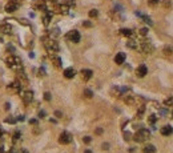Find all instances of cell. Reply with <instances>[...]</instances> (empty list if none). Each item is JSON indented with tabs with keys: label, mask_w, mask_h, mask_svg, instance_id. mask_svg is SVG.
Returning a JSON list of instances; mask_svg holds the SVG:
<instances>
[{
	"label": "cell",
	"mask_w": 173,
	"mask_h": 153,
	"mask_svg": "<svg viewBox=\"0 0 173 153\" xmlns=\"http://www.w3.org/2000/svg\"><path fill=\"white\" fill-rule=\"evenodd\" d=\"M2 133H3V130H2V128H0V137H2Z\"/></svg>",
	"instance_id": "681fc988"
},
{
	"label": "cell",
	"mask_w": 173,
	"mask_h": 153,
	"mask_svg": "<svg viewBox=\"0 0 173 153\" xmlns=\"http://www.w3.org/2000/svg\"><path fill=\"white\" fill-rule=\"evenodd\" d=\"M16 9H17V4H16L15 2H9V3L6 4V11H7V12L11 13V12H15Z\"/></svg>",
	"instance_id": "5bb4252c"
},
{
	"label": "cell",
	"mask_w": 173,
	"mask_h": 153,
	"mask_svg": "<svg viewBox=\"0 0 173 153\" xmlns=\"http://www.w3.org/2000/svg\"><path fill=\"white\" fill-rule=\"evenodd\" d=\"M111 93H112V95H115V96L117 97V96L120 95V89H119V88H113V89L111 91Z\"/></svg>",
	"instance_id": "f1b7e54d"
},
{
	"label": "cell",
	"mask_w": 173,
	"mask_h": 153,
	"mask_svg": "<svg viewBox=\"0 0 173 153\" xmlns=\"http://www.w3.org/2000/svg\"><path fill=\"white\" fill-rule=\"evenodd\" d=\"M11 31H12V27H11L8 23L0 24V32H2V33H7V35H9Z\"/></svg>",
	"instance_id": "7c38bea8"
},
{
	"label": "cell",
	"mask_w": 173,
	"mask_h": 153,
	"mask_svg": "<svg viewBox=\"0 0 173 153\" xmlns=\"http://www.w3.org/2000/svg\"><path fill=\"white\" fill-rule=\"evenodd\" d=\"M125 59H126V56H125V53H123V52H120V53H117L116 56H115V63L116 64H124V61H125Z\"/></svg>",
	"instance_id": "4fadbf2b"
},
{
	"label": "cell",
	"mask_w": 173,
	"mask_h": 153,
	"mask_svg": "<svg viewBox=\"0 0 173 153\" xmlns=\"http://www.w3.org/2000/svg\"><path fill=\"white\" fill-rule=\"evenodd\" d=\"M7 65L9 68H12L13 71H16L17 73H20L21 76H23V64H21L20 59L17 56H9L7 57Z\"/></svg>",
	"instance_id": "6da1fadb"
},
{
	"label": "cell",
	"mask_w": 173,
	"mask_h": 153,
	"mask_svg": "<svg viewBox=\"0 0 173 153\" xmlns=\"http://www.w3.org/2000/svg\"><path fill=\"white\" fill-rule=\"evenodd\" d=\"M143 152L144 153H156V146L152 145V144H148L143 148Z\"/></svg>",
	"instance_id": "2e32d148"
},
{
	"label": "cell",
	"mask_w": 173,
	"mask_h": 153,
	"mask_svg": "<svg viewBox=\"0 0 173 153\" xmlns=\"http://www.w3.org/2000/svg\"><path fill=\"white\" fill-rule=\"evenodd\" d=\"M9 89L15 91V92H20V83L19 81H13L9 84Z\"/></svg>",
	"instance_id": "ac0fdd59"
},
{
	"label": "cell",
	"mask_w": 173,
	"mask_h": 153,
	"mask_svg": "<svg viewBox=\"0 0 173 153\" xmlns=\"http://www.w3.org/2000/svg\"><path fill=\"white\" fill-rule=\"evenodd\" d=\"M149 137H150V132H149L148 129H145V128H141V129H139L137 132L135 133L133 140L137 141V142H144V141H146Z\"/></svg>",
	"instance_id": "7a4b0ae2"
},
{
	"label": "cell",
	"mask_w": 173,
	"mask_h": 153,
	"mask_svg": "<svg viewBox=\"0 0 173 153\" xmlns=\"http://www.w3.org/2000/svg\"><path fill=\"white\" fill-rule=\"evenodd\" d=\"M67 6H68V7H73V6H75V2H73V0H68Z\"/></svg>",
	"instance_id": "74e56055"
},
{
	"label": "cell",
	"mask_w": 173,
	"mask_h": 153,
	"mask_svg": "<svg viewBox=\"0 0 173 153\" xmlns=\"http://www.w3.org/2000/svg\"><path fill=\"white\" fill-rule=\"evenodd\" d=\"M140 35L141 36H146L148 35V28H141L140 29Z\"/></svg>",
	"instance_id": "f546056e"
},
{
	"label": "cell",
	"mask_w": 173,
	"mask_h": 153,
	"mask_svg": "<svg viewBox=\"0 0 173 153\" xmlns=\"http://www.w3.org/2000/svg\"><path fill=\"white\" fill-rule=\"evenodd\" d=\"M55 116H56V117H60V116H61V112L56 111V112H55Z\"/></svg>",
	"instance_id": "b9f144b4"
},
{
	"label": "cell",
	"mask_w": 173,
	"mask_h": 153,
	"mask_svg": "<svg viewBox=\"0 0 173 153\" xmlns=\"http://www.w3.org/2000/svg\"><path fill=\"white\" fill-rule=\"evenodd\" d=\"M39 116H40V117H44V116H45V112H43V111H41V112H40V115H39Z\"/></svg>",
	"instance_id": "f6af8a7d"
},
{
	"label": "cell",
	"mask_w": 173,
	"mask_h": 153,
	"mask_svg": "<svg viewBox=\"0 0 173 153\" xmlns=\"http://www.w3.org/2000/svg\"><path fill=\"white\" fill-rule=\"evenodd\" d=\"M39 73H40V76H44V69H40Z\"/></svg>",
	"instance_id": "ee69618b"
},
{
	"label": "cell",
	"mask_w": 173,
	"mask_h": 153,
	"mask_svg": "<svg viewBox=\"0 0 173 153\" xmlns=\"http://www.w3.org/2000/svg\"><path fill=\"white\" fill-rule=\"evenodd\" d=\"M153 45H152V43H149V41H143L141 43V51L144 53H152L153 52Z\"/></svg>",
	"instance_id": "8992f818"
},
{
	"label": "cell",
	"mask_w": 173,
	"mask_h": 153,
	"mask_svg": "<svg viewBox=\"0 0 173 153\" xmlns=\"http://www.w3.org/2000/svg\"><path fill=\"white\" fill-rule=\"evenodd\" d=\"M76 75V71L73 68H67L65 71H64V76H65L67 79H73Z\"/></svg>",
	"instance_id": "9a60e30c"
},
{
	"label": "cell",
	"mask_w": 173,
	"mask_h": 153,
	"mask_svg": "<svg viewBox=\"0 0 173 153\" xmlns=\"http://www.w3.org/2000/svg\"><path fill=\"white\" fill-rule=\"evenodd\" d=\"M83 141H84L85 144H89V142H91V137H89V136H85V137L83 139Z\"/></svg>",
	"instance_id": "836d02e7"
},
{
	"label": "cell",
	"mask_w": 173,
	"mask_h": 153,
	"mask_svg": "<svg viewBox=\"0 0 173 153\" xmlns=\"http://www.w3.org/2000/svg\"><path fill=\"white\" fill-rule=\"evenodd\" d=\"M84 96H85L87 99H91V97L93 96V92H92L91 89H88V88H87V89H84Z\"/></svg>",
	"instance_id": "603a6c76"
},
{
	"label": "cell",
	"mask_w": 173,
	"mask_h": 153,
	"mask_svg": "<svg viewBox=\"0 0 173 153\" xmlns=\"http://www.w3.org/2000/svg\"><path fill=\"white\" fill-rule=\"evenodd\" d=\"M124 101H125L126 104H133V103H135V99H133V96H126V97H124Z\"/></svg>",
	"instance_id": "cb8c5ba5"
},
{
	"label": "cell",
	"mask_w": 173,
	"mask_h": 153,
	"mask_svg": "<svg viewBox=\"0 0 173 153\" xmlns=\"http://www.w3.org/2000/svg\"><path fill=\"white\" fill-rule=\"evenodd\" d=\"M164 104H165V106H170V105H173V99H172V97L166 99V100L164 101Z\"/></svg>",
	"instance_id": "4316f807"
},
{
	"label": "cell",
	"mask_w": 173,
	"mask_h": 153,
	"mask_svg": "<svg viewBox=\"0 0 173 153\" xmlns=\"http://www.w3.org/2000/svg\"><path fill=\"white\" fill-rule=\"evenodd\" d=\"M67 39H68L69 41H72V43H79V41H80V32L76 31V29L69 31L68 35H67Z\"/></svg>",
	"instance_id": "277c9868"
},
{
	"label": "cell",
	"mask_w": 173,
	"mask_h": 153,
	"mask_svg": "<svg viewBox=\"0 0 173 153\" xmlns=\"http://www.w3.org/2000/svg\"><path fill=\"white\" fill-rule=\"evenodd\" d=\"M160 132H161V135H162V136H170V135L173 133V128H172L170 125H165V126H162V128H161Z\"/></svg>",
	"instance_id": "8fae6325"
},
{
	"label": "cell",
	"mask_w": 173,
	"mask_h": 153,
	"mask_svg": "<svg viewBox=\"0 0 173 153\" xmlns=\"http://www.w3.org/2000/svg\"><path fill=\"white\" fill-rule=\"evenodd\" d=\"M51 19H52V13H47V15H44L43 16V24L44 26H48L49 23H51Z\"/></svg>",
	"instance_id": "d6986e66"
},
{
	"label": "cell",
	"mask_w": 173,
	"mask_h": 153,
	"mask_svg": "<svg viewBox=\"0 0 173 153\" xmlns=\"http://www.w3.org/2000/svg\"><path fill=\"white\" fill-rule=\"evenodd\" d=\"M11 2H13V0H11Z\"/></svg>",
	"instance_id": "f907efd6"
},
{
	"label": "cell",
	"mask_w": 173,
	"mask_h": 153,
	"mask_svg": "<svg viewBox=\"0 0 173 153\" xmlns=\"http://www.w3.org/2000/svg\"><path fill=\"white\" fill-rule=\"evenodd\" d=\"M80 75H81V79H83L84 81H88V80L92 77L93 72H92L91 69H81V71H80Z\"/></svg>",
	"instance_id": "ba28073f"
},
{
	"label": "cell",
	"mask_w": 173,
	"mask_h": 153,
	"mask_svg": "<svg viewBox=\"0 0 173 153\" xmlns=\"http://www.w3.org/2000/svg\"><path fill=\"white\" fill-rule=\"evenodd\" d=\"M4 109H7V111H8V109H9V103H7V104L4 105Z\"/></svg>",
	"instance_id": "7bdbcfd3"
},
{
	"label": "cell",
	"mask_w": 173,
	"mask_h": 153,
	"mask_svg": "<svg viewBox=\"0 0 173 153\" xmlns=\"http://www.w3.org/2000/svg\"><path fill=\"white\" fill-rule=\"evenodd\" d=\"M143 19L145 20V23H148L149 26H152V20H150L149 17H146V16H143Z\"/></svg>",
	"instance_id": "d6a6232c"
},
{
	"label": "cell",
	"mask_w": 173,
	"mask_h": 153,
	"mask_svg": "<svg viewBox=\"0 0 173 153\" xmlns=\"http://www.w3.org/2000/svg\"><path fill=\"white\" fill-rule=\"evenodd\" d=\"M88 15H89V17H97L99 16V11L97 9H91Z\"/></svg>",
	"instance_id": "d4e9b609"
},
{
	"label": "cell",
	"mask_w": 173,
	"mask_h": 153,
	"mask_svg": "<svg viewBox=\"0 0 173 153\" xmlns=\"http://www.w3.org/2000/svg\"><path fill=\"white\" fill-rule=\"evenodd\" d=\"M45 43H44V45H45V48L51 52V53H55V52H57L59 51V44L55 41V40H51V39H48V40H44Z\"/></svg>",
	"instance_id": "3957f363"
},
{
	"label": "cell",
	"mask_w": 173,
	"mask_h": 153,
	"mask_svg": "<svg viewBox=\"0 0 173 153\" xmlns=\"http://www.w3.org/2000/svg\"><path fill=\"white\" fill-rule=\"evenodd\" d=\"M148 121H149V124H155V123L157 121V117H156L155 115H150L149 119H148Z\"/></svg>",
	"instance_id": "484cf974"
},
{
	"label": "cell",
	"mask_w": 173,
	"mask_h": 153,
	"mask_svg": "<svg viewBox=\"0 0 173 153\" xmlns=\"http://www.w3.org/2000/svg\"><path fill=\"white\" fill-rule=\"evenodd\" d=\"M6 123H8V124H15V123H16V119L8 117V119H6Z\"/></svg>",
	"instance_id": "4dcf8cb0"
},
{
	"label": "cell",
	"mask_w": 173,
	"mask_h": 153,
	"mask_svg": "<svg viewBox=\"0 0 173 153\" xmlns=\"http://www.w3.org/2000/svg\"><path fill=\"white\" fill-rule=\"evenodd\" d=\"M68 11H69V7H68L67 4L59 6V12H61V13H68Z\"/></svg>",
	"instance_id": "44dd1931"
},
{
	"label": "cell",
	"mask_w": 173,
	"mask_h": 153,
	"mask_svg": "<svg viewBox=\"0 0 173 153\" xmlns=\"http://www.w3.org/2000/svg\"><path fill=\"white\" fill-rule=\"evenodd\" d=\"M164 53H165V55H170V53H172V48L165 47V48H164Z\"/></svg>",
	"instance_id": "1f68e13d"
},
{
	"label": "cell",
	"mask_w": 173,
	"mask_h": 153,
	"mask_svg": "<svg viewBox=\"0 0 173 153\" xmlns=\"http://www.w3.org/2000/svg\"><path fill=\"white\" fill-rule=\"evenodd\" d=\"M172 115H173V113H172Z\"/></svg>",
	"instance_id": "816d5d0a"
},
{
	"label": "cell",
	"mask_w": 173,
	"mask_h": 153,
	"mask_svg": "<svg viewBox=\"0 0 173 153\" xmlns=\"http://www.w3.org/2000/svg\"><path fill=\"white\" fill-rule=\"evenodd\" d=\"M49 59H51L52 64L55 65L56 68H60V67H61V59H60L57 55H49Z\"/></svg>",
	"instance_id": "30bf717a"
},
{
	"label": "cell",
	"mask_w": 173,
	"mask_h": 153,
	"mask_svg": "<svg viewBox=\"0 0 173 153\" xmlns=\"http://www.w3.org/2000/svg\"><path fill=\"white\" fill-rule=\"evenodd\" d=\"M21 99H23L24 104H29L33 100V92L32 91H26L21 93Z\"/></svg>",
	"instance_id": "52a82bcc"
},
{
	"label": "cell",
	"mask_w": 173,
	"mask_h": 153,
	"mask_svg": "<svg viewBox=\"0 0 173 153\" xmlns=\"http://www.w3.org/2000/svg\"><path fill=\"white\" fill-rule=\"evenodd\" d=\"M33 6L37 7L39 9H43V11H44V9H45V0H36Z\"/></svg>",
	"instance_id": "e0dca14e"
},
{
	"label": "cell",
	"mask_w": 173,
	"mask_h": 153,
	"mask_svg": "<svg viewBox=\"0 0 173 153\" xmlns=\"http://www.w3.org/2000/svg\"><path fill=\"white\" fill-rule=\"evenodd\" d=\"M19 139H20V133L17 132V133H15V135H13V140H15V141H17Z\"/></svg>",
	"instance_id": "f35d334b"
},
{
	"label": "cell",
	"mask_w": 173,
	"mask_h": 153,
	"mask_svg": "<svg viewBox=\"0 0 173 153\" xmlns=\"http://www.w3.org/2000/svg\"><path fill=\"white\" fill-rule=\"evenodd\" d=\"M120 33H121L123 36H126V37H131V36L133 35L132 29H129V28H123V29H120Z\"/></svg>",
	"instance_id": "ffe728a7"
},
{
	"label": "cell",
	"mask_w": 173,
	"mask_h": 153,
	"mask_svg": "<svg viewBox=\"0 0 173 153\" xmlns=\"http://www.w3.org/2000/svg\"><path fill=\"white\" fill-rule=\"evenodd\" d=\"M36 123H37V121H36V120H35V119H33V120H31V121H29V124H36Z\"/></svg>",
	"instance_id": "bcb514c9"
},
{
	"label": "cell",
	"mask_w": 173,
	"mask_h": 153,
	"mask_svg": "<svg viewBox=\"0 0 173 153\" xmlns=\"http://www.w3.org/2000/svg\"><path fill=\"white\" fill-rule=\"evenodd\" d=\"M96 133H97V135H101V133H103V129H101V128L96 129Z\"/></svg>",
	"instance_id": "ab89813d"
},
{
	"label": "cell",
	"mask_w": 173,
	"mask_h": 153,
	"mask_svg": "<svg viewBox=\"0 0 173 153\" xmlns=\"http://www.w3.org/2000/svg\"><path fill=\"white\" fill-rule=\"evenodd\" d=\"M126 47L131 48V49H136V48H137V43L133 41V40H129V41L126 43Z\"/></svg>",
	"instance_id": "7402d4cb"
},
{
	"label": "cell",
	"mask_w": 173,
	"mask_h": 153,
	"mask_svg": "<svg viewBox=\"0 0 173 153\" xmlns=\"http://www.w3.org/2000/svg\"><path fill=\"white\" fill-rule=\"evenodd\" d=\"M145 112V108L144 106H140V109H139V111H137V117L140 119L141 116H143V113Z\"/></svg>",
	"instance_id": "83f0119b"
},
{
	"label": "cell",
	"mask_w": 173,
	"mask_h": 153,
	"mask_svg": "<svg viewBox=\"0 0 173 153\" xmlns=\"http://www.w3.org/2000/svg\"><path fill=\"white\" fill-rule=\"evenodd\" d=\"M84 153H92V152H91V150H89V149H87V150H85V152H84Z\"/></svg>",
	"instance_id": "7dc6e473"
},
{
	"label": "cell",
	"mask_w": 173,
	"mask_h": 153,
	"mask_svg": "<svg viewBox=\"0 0 173 153\" xmlns=\"http://www.w3.org/2000/svg\"><path fill=\"white\" fill-rule=\"evenodd\" d=\"M44 100H47V101H49V100H51V93H48V92H45V93H44Z\"/></svg>",
	"instance_id": "d590c367"
},
{
	"label": "cell",
	"mask_w": 173,
	"mask_h": 153,
	"mask_svg": "<svg viewBox=\"0 0 173 153\" xmlns=\"http://www.w3.org/2000/svg\"><path fill=\"white\" fill-rule=\"evenodd\" d=\"M148 73V68H146V65H140V67L136 69V75H137V77H144L145 75Z\"/></svg>",
	"instance_id": "9c48e42d"
},
{
	"label": "cell",
	"mask_w": 173,
	"mask_h": 153,
	"mask_svg": "<svg viewBox=\"0 0 173 153\" xmlns=\"http://www.w3.org/2000/svg\"><path fill=\"white\" fill-rule=\"evenodd\" d=\"M129 137H131V133H125V140H131V139H129Z\"/></svg>",
	"instance_id": "60d3db41"
},
{
	"label": "cell",
	"mask_w": 173,
	"mask_h": 153,
	"mask_svg": "<svg viewBox=\"0 0 173 153\" xmlns=\"http://www.w3.org/2000/svg\"><path fill=\"white\" fill-rule=\"evenodd\" d=\"M157 3H159V0H149V6H152V7L156 6Z\"/></svg>",
	"instance_id": "8d00e7d4"
},
{
	"label": "cell",
	"mask_w": 173,
	"mask_h": 153,
	"mask_svg": "<svg viewBox=\"0 0 173 153\" xmlns=\"http://www.w3.org/2000/svg\"><path fill=\"white\" fill-rule=\"evenodd\" d=\"M71 140H72V136H71V133H68V132H63V133L60 135V137H59V142L63 144V145L69 144Z\"/></svg>",
	"instance_id": "5b68a950"
},
{
	"label": "cell",
	"mask_w": 173,
	"mask_h": 153,
	"mask_svg": "<svg viewBox=\"0 0 173 153\" xmlns=\"http://www.w3.org/2000/svg\"><path fill=\"white\" fill-rule=\"evenodd\" d=\"M21 153H28V152H27L26 149H23V150H21Z\"/></svg>",
	"instance_id": "c3c4849f"
},
{
	"label": "cell",
	"mask_w": 173,
	"mask_h": 153,
	"mask_svg": "<svg viewBox=\"0 0 173 153\" xmlns=\"http://www.w3.org/2000/svg\"><path fill=\"white\" fill-rule=\"evenodd\" d=\"M83 26H84L85 28H89V27H92V24H91V21H84V23H83Z\"/></svg>",
	"instance_id": "e575fe53"
}]
</instances>
